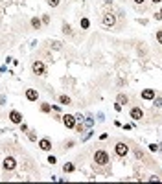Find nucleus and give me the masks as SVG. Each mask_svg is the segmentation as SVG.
Listing matches in <instances>:
<instances>
[{
	"label": "nucleus",
	"mask_w": 162,
	"mask_h": 184,
	"mask_svg": "<svg viewBox=\"0 0 162 184\" xmlns=\"http://www.w3.org/2000/svg\"><path fill=\"white\" fill-rule=\"evenodd\" d=\"M94 162L98 166H105L109 162V155L105 153V151H96L94 153Z\"/></svg>",
	"instance_id": "nucleus-1"
},
{
	"label": "nucleus",
	"mask_w": 162,
	"mask_h": 184,
	"mask_svg": "<svg viewBox=\"0 0 162 184\" xmlns=\"http://www.w3.org/2000/svg\"><path fill=\"white\" fill-rule=\"evenodd\" d=\"M26 98L30 99V101H37L39 94H37V90H35V88H28V90H26Z\"/></svg>",
	"instance_id": "nucleus-9"
},
{
	"label": "nucleus",
	"mask_w": 162,
	"mask_h": 184,
	"mask_svg": "<svg viewBox=\"0 0 162 184\" xmlns=\"http://www.w3.org/2000/svg\"><path fill=\"white\" fill-rule=\"evenodd\" d=\"M142 98L144 99H153L155 98V90H153V88H146V90L142 92Z\"/></svg>",
	"instance_id": "nucleus-11"
},
{
	"label": "nucleus",
	"mask_w": 162,
	"mask_h": 184,
	"mask_svg": "<svg viewBox=\"0 0 162 184\" xmlns=\"http://www.w3.org/2000/svg\"><path fill=\"white\" fill-rule=\"evenodd\" d=\"M50 105H48V103H43V105H41V111H43V112H48V111H50Z\"/></svg>",
	"instance_id": "nucleus-17"
},
{
	"label": "nucleus",
	"mask_w": 162,
	"mask_h": 184,
	"mask_svg": "<svg viewBox=\"0 0 162 184\" xmlns=\"http://www.w3.org/2000/svg\"><path fill=\"white\" fill-rule=\"evenodd\" d=\"M9 120L13 121V124H22V116H20V112H17V111L9 112Z\"/></svg>",
	"instance_id": "nucleus-6"
},
{
	"label": "nucleus",
	"mask_w": 162,
	"mask_h": 184,
	"mask_svg": "<svg viewBox=\"0 0 162 184\" xmlns=\"http://www.w3.org/2000/svg\"><path fill=\"white\" fill-rule=\"evenodd\" d=\"M127 101H129L127 96H123V94H120V96H118V103H120V105H125Z\"/></svg>",
	"instance_id": "nucleus-14"
},
{
	"label": "nucleus",
	"mask_w": 162,
	"mask_h": 184,
	"mask_svg": "<svg viewBox=\"0 0 162 184\" xmlns=\"http://www.w3.org/2000/svg\"><path fill=\"white\" fill-rule=\"evenodd\" d=\"M158 13H160V15H162V9H160V11H158Z\"/></svg>",
	"instance_id": "nucleus-27"
},
{
	"label": "nucleus",
	"mask_w": 162,
	"mask_h": 184,
	"mask_svg": "<svg viewBox=\"0 0 162 184\" xmlns=\"http://www.w3.org/2000/svg\"><path fill=\"white\" fill-rule=\"evenodd\" d=\"M157 40H158V43L162 44V31H158V33H157Z\"/></svg>",
	"instance_id": "nucleus-22"
},
{
	"label": "nucleus",
	"mask_w": 162,
	"mask_h": 184,
	"mask_svg": "<svg viewBox=\"0 0 162 184\" xmlns=\"http://www.w3.org/2000/svg\"><path fill=\"white\" fill-rule=\"evenodd\" d=\"M46 2L50 4L52 8H57V6H59V0H46Z\"/></svg>",
	"instance_id": "nucleus-18"
},
{
	"label": "nucleus",
	"mask_w": 162,
	"mask_h": 184,
	"mask_svg": "<svg viewBox=\"0 0 162 184\" xmlns=\"http://www.w3.org/2000/svg\"><path fill=\"white\" fill-rule=\"evenodd\" d=\"M48 162H50V164H55V156H48Z\"/></svg>",
	"instance_id": "nucleus-23"
},
{
	"label": "nucleus",
	"mask_w": 162,
	"mask_h": 184,
	"mask_svg": "<svg viewBox=\"0 0 162 184\" xmlns=\"http://www.w3.org/2000/svg\"><path fill=\"white\" fill-rule=\"evenodd\" d=\"M151 2H153V4H157V2H162V0H151Z\"/></svg>",
	"instance_id": "nucleus-25"
},
{
	"label": "nucleus",
	"mask_w": 162,
	"mask_h": 184,
	"mask_svg": "<svg viewBox=\"0 0 162 184\" xmlns=\"http://www.w3.org/2000/svg\"><path fill=\"white\" fill-rule=\"evenodd\" d=\"M149 151H153V153L158 151V146H157V144H151V146H149Z\"/></svg>",
	"instance_id": "nucleus-19"
},
{
	"label": "nucleus",
	"mask_w": 162,
	"mask_h": 184,
	"mask_svg": "<svg viewBox=\"0 0 162 184\" xmlns=\"http://www.w3.org/2000/svg\"><path fill=\"white\" fill-rule=\"evenodd\" d=\"M131 118H133V120H140V118H144V112H142V109H138V107L131 109Z\"/></svg>",
	"instance_id": "nucleus-8"
},
{
	"label": "nucleus",
	"mask_w": 162,
	"mask_h": 184,
	"mask_svg": "<svg viewBox=\"0 0 162 184\" xmlns=\"http://www.w3.org/2000/svg\"><path fill=\"white\" fill-rule=\"evenodd\" d=\"M63 31H65V33H70V26L65 24V26H63Z\"/></svg>",
	"instance_id": "nucleus-21"
},
{
	"label": "nucleus",
	"mask_w": 162,
	"mask_h": 184,
	"mask_svg": "<svg viewBox=\"0 0 162 184\" xmlns=\"http://www.w3.org/2000/svg\"><path fill=\"white\" fill-rule=\"evenodd\" d=\"M59 101H61L63 105H70V98H68V96H61V98H59Z\"/></svg>",
	"instance_id": "nucleus-15"
},
{
	"label": "nucleus",
	"mask_w": 162,
	"mask_h": 184,
	"mask_svg": "<svg viewBox=\"0 0 162 184\" xmlns=\"http://www.w3.org/2000/svg\"><path fill=\"white\" fill-rule=\"evenodd\" d=\"M155 105H157V107H162V99L158 98V99H157V103H155Z\"/></svg>",
	"instance_id": "nucleus-24"
},
{
	"label": "nucleus",
	"mask_w": 162,
	"mask_h": 184,
	"mask_svg": "<svg viewBox=\"0 0 162 184\" xmlns=\"http://www.w3.org/2000/svg\"><path fill=\"white\" fill-rule=\"evenodd\" d=\"M31 68H33V72L37 74V76H44L46 74V66H44V63H41V61H35V63L31 65Z\"/></svg>",
	"instance_id": "nucleus-2"
},
{
	"label": "nucleus",
	"mask_w": 162,
	"mask_h": 184,
	"mask_svg": "<svg viewBox=\"0 0 162 184\" xmlns=\"http://www.w3.org/2000/svg\"><path fill=\"white\" fill-rule=\"evenodd\" d=\"M116 18L114 15H111V13H107V15H103V26H114Z\"/></svg>",
	"instance_id": "nucleus-7"
},
{
	"label": "nucleus",
	"mask_w": 162,
	"mask_h": 184,
	"mask_svg": "<svg viewBox=\"0 0 162 184\" xmlns=\"http://www.w3.org/2000/svg\"><path fill=\"white\" fill-rule=\"evenodd\" d=\"M92 124H94V118L88 116V118H87V125H92Z\"/></svg>",
	"instance_id": "nucleus-20"
},
{
	"label": "nucleus",
	"mask_w": 162,
	"mask_h": 184,
	"mask_svg": "<svg viewBox=\"0 0 162 184\" xmlns=\"http://www.w3.org/2000/svg\"><path fill=\"white\" fill-rule=\"evenodd\" d=\"M15 166H17V160L13 158V156H8V158L4 160V169H8V171L15 169Z\"/></svg>",
	"instance_id": "nucleus-5"
},
{
	"label": "nucleus",
	"mask_w": 162,
	"mask_h": 184,
	"mask_svg": "<svg viewBox=\"0 0 162 184\" xmlns=\"http://www.w3.org/2000/svg\"><path fill=\"white\" fill-rule=\"evenodd\" d=\"M114 151H116V155H118V156H125V155L129 153V147H127V144H123V142H120V144H116Z\"/></svg>",
	"instance_id": "nucleus-3"
},
{
	"label": "nucleus",
	"mask_w": 162,
	"mask_h": 184,
	"mask_svg": "<svg viewBox=\"0 0 162 184\" xmlns=\"http://www.w3.org/2000/svg\"><path fill=\"white\" fill-rule=\"evenodd\" d=\"M135 2H136V4H142V2H144V0H135Z\"/></svg>",
	"instance_id": "nucleus-26"
},
{
	"label": "nucleus",
	"mask_w": 162,
	"mask_h": 184,
	"mask_svg": "<svg viewBox=\"0 0 162 184\" xmlns=\"http://www.w3.org/2000/svg\"><path fill=\"white\" fill-rule=\"evenodd\" d=\"M63 171H65V173H72V171H74V164H70V162H66V164L63 166Z\"/></svg>",
	"instance_id": "nucleus-12"
},
{
	"label": "nucleus",
	"mask_w": 162,
	"mask_h": 184,
	"mask_svg": "<svg viewBox=\"0 0 162 184\" xmlns=\"http://www.w3.org/2000/svg\"><path fill=\"white\" fill-rule=\"evenodd\" d=\"M41 24H43V22H41V20H39L37 17H35V18H31V26H33L35 30H39V28H41Z\"/></svg>",
	"instance_id": "nucleus-13"
},
{
	"label": "nucleus",
	"mask_w": 162,
	"mask_h": 184,
	"mask_svg": "<svg viewBox=\"0 0 162 184\" xmlns=\"http://www.w3.org/2000/svg\"><path fill=\"white\" fill-rule=\"evenodd\" d=\"M63 124H65L68 129L76 127V116H72V114H66V116H63Z\"/></svg>",
	"instance_id": "nucleus-4"
},
{
	"label": "nucleus",
	"mask_w": 162,
	"mask_h": 184,
	"mask_svg": "<svg viewBox=\"0 0 162 184\" xmlns=\"http://www.w3.org/2000/svg\"><path fill=\"white\" fill-rule=\"evenodd\" d=\"M88 26H90V20H88V18H81V28H85V30H87Z\"/></svg>",
	"instance_id": "nucleus-16"
},
{
	"label": "nucleus",
	"mask_w": 162,
	"mask_h": 184,
	"mask_svg": "<svg viewBox=\"0 0 162 184\" xmlns=\"http://www.w3.org/2000/svg\"><path fill=\"white\" fill-rule=\"evenodd\" d=\"M39 147H41V149H43V151H50V149H52V144H50V140H46V138H43V140H41V142H39Z\"/></svg>",
	"instance_id": "nucleus-10"
}]
</instances>
